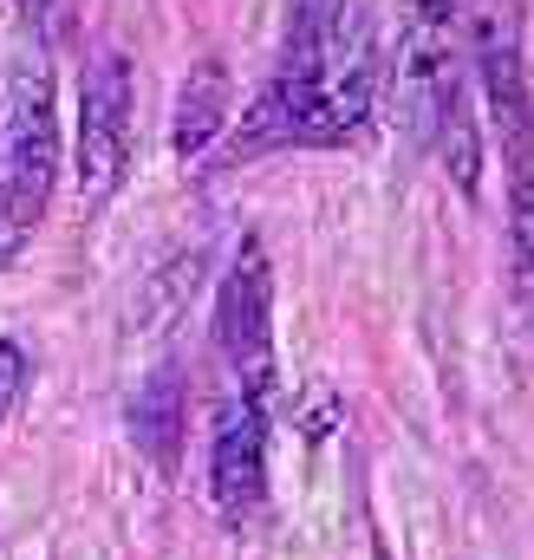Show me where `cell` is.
<instances>
[{
    "mask_svg": "<svg viewBox=\"0 0 534 560\" xmlns=\"http://www.w3.org/2000/svg\"><path fill=\"white\" fill-rule=\"evenodd\" d=\"M379 85H385L379 13L352 0L326 33L280 46V66L262 85V98L235 118V150L242 156H255V150H339L372 125Z\"/></svg>",
    "mask_w": 534,
    "mask_h": 560,
    "instance_id": "6da1fadb",
    "label": "cell"
},
{
    "mask_svg": "<svg viewBox=\"0 0 534 560\" xmlns=\"http://www.w3.org/2000/svg\"><path fill=\"white\" fill-rule=\"evenodd\" d=\"M53 189H59V92L46 52L20 46V59L0 79V209L33 235Z\"/></svg>",
    "mask_w": 534,
    "mask_h": 560,
    "instance_id": "7a4b0ae2",
    "label": "cell"
},
{
    "mask_svg": "<svg viewBox=\"0 0 534 560\" xmlns=\"http://www.w3.org/2000/svg\"><path fill=\"white\" fill-rule=\"evenodd\" d=\"M137 150V72L131 52L105 46L79 66V143H72V176H79V202L105 209L125 176H131Z\"/></svg>",
    "mask_w": 534,
    "mask_h": 560,
    "instance_id": "3957f363",
    "label": "cell"
},
{
    "mask_svg": "<svg viewBox=\"0 0 534 560\" xmlns=\"http://www.w3.org/2000/svg\"><path fill=\"white\" fill-rule=\"evenodd\" d=\"M216 346L235 372V392L274 405V268L267 248L248 235L216 287Z\"/></svg>",
    "mask_w": 534,
    "mask_h": 560,
    "instance_id": "277c9868",
    "label": "cell"
},
{
    "mask_svg": "<svg viewBox=\"0 0 534 560\" xmlns=\"http://www.w3.org/2000/svg\"><path fill=\"white\" fill-rule=\"evenodd\" d=\"M267 495V405L255 398H229L216 418V443H209V502L229 522H248Z\"/></svg>",
    "mask_w": 534,
    "mask_h": 560,
    "instance_id": "5b68a950",
    "label": "cell"
},
{
    "mask_svg": "<svg viewBox=\"0 0 534 560\" xmlns=\"http://www.w3.org/2000/svg\"><path fill=\"white\" fill-rule=\"evenodd\" d=\"M489 131L502 143V170H509V280H515L522 319L534 326V92L515 105H496Z\"/></svg>",
    "mask_w": 534,
    "mask_h": 560,
    "instance_id": "8992f818",
    "label": "cell"
},
{
    "mask_svg": "<svg viewBox=\"0 0 534 560\" xmlns=\"http://www.w3.org/2000/svg\"><path fill=\"white\" fill-rule=\"evenodd\" d=\"M229 125H235V79H229V59H222V52H202V59L189 66V79H183V92H176V125H170L176 156H183V163L209 156Z\"/></svg>",
    "mask_w": 534,
    "mask_h": 560,
    "instance_id": "52a82bcc",
    "label": "cell"
},
{
    "mask_svg": "<svg viewBox=\"0 0 534 560\" xmlns=\"http://www.w3.org/2000/svg\"><path fill=\"white\" fill-rule=\"evenodd\" d=\"M131 436L156 469H176V450H183V378L176 372H156L131 398Z\"/></svg>",
    "mask_w": 534,
    "mask_h": 560,
    "instance_id": "ba28073f",
    "label": "cell"
},
{
    "mask_svg": "<svg viewBox=\"0 0 534 560\" xmlns=\"http://www.w3.org/2000/svg\"><path fill=\"white\" fill-rule=\"evenodd\" d=\"M7 7H13L26 46H39V52H59L79 33V0H7Z\"/></svg>",
    "mask_w": 534,
    "mask_h": 560,
    "instance_id": "9c48e42d",
    "label": "cell"
},
{
    "mask_svg": "<svg viewBox=\"0 0 534 560\" xmlns=\"http://www.w3.org/2000/svg\"><path fill=\"white\" fill-rule=\"evenodd\" d=\"M352 0H287V39H306V33H326Z\"/></svg>",
    "mask_w": 534,
    "mask_h": 560,
    "instance_id": "30bf717a",
    "label": "cell"
},
{
    "mask_svg": "<svg viewBox=\"0 0 534 560\" xmlns=\"http://www.w3.org/2000/svg\"><path fill=\"white\" fill-rule=\"evenodd\" d=\"M20 392H26V346L20 339H0V423L20 405Z\"/></svg>",
    "mask_w": 534,
    "mask_h": 560,
    "instance_id": "8fae6325",
    "label": "cell"
}]
</instances>
